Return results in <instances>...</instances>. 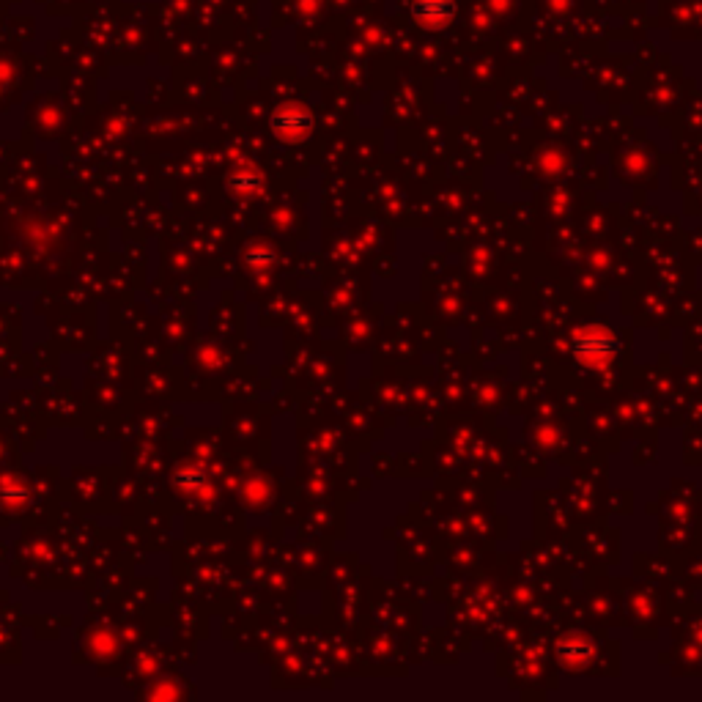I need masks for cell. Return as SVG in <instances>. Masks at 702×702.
Segmentation results:
<instances>
[{
    "mask_svg": "<svg viewBox=\"0 0 702 702\" xmlns=\"http://www.w3.org/2000/svg\"><path fill=\"white\" fill-rule=\"evenodd\" d=\"M571 343H574L576 360L582 362L585 368H596V371L598 368H607L609 362L615 360L617 349H620L615 332L601 327V324L579 327V330L574 332Z\"/></svg>",
    "mask_w": 702,
    "mask_h": 702,
    "instance_id": "1",
    "label": "cell"
},
{
    "mask_svg": "<svg viewBox=\"0 0 702 702\" xmlns=\"http://www.w3.org/2000/svg\"><path fill=\"white\" fill-rule=\"evenodd\" d=\"M420 14H428L431 20H447L453 14V3L450 0H423L420 3Z\"/></svg>",
    "mask_w": 702,
    "mask_h": 702,
    "instance_id": "2",
    "label": "cell"
},
{
    "mask_svg": "<svg viewBox=\"0 0 702 702\" xmlns=\"http://www.w3.org/2000/svg\"><path fill=\"white\" fill-rule=\"evenodd\" d=\"M560 656H563V661H568L571 656H574V661H582L585 656H590V645L585 639H565L560 645Z\"/></svg>",
    "mask_w": 702,
    "mask_h": 702,
    "instance_id": "3",
    "label": "cell"
}]
</instances>
